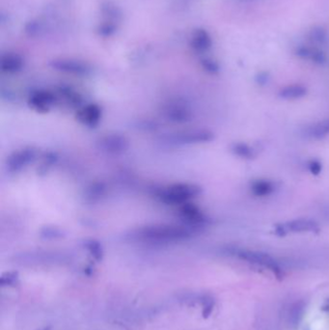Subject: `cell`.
<instances>
[{
	"instance_id": "1",
	"label": "cell",
	"mask_w": 329,
	"mask_h": 330,
	"mask_svg": "<svg viewBox=\"0 0 329 330\" xmlns=\"http://www.w3.org/2000/svg\"><path fill=\"white\" fill-rule=\"evenodd\" d=\"M234 254L242 261L246 262L247 264H253L260 268L272 272L276 276L283 275V268L278 261L274 259L272 255L259 251V250H252V249H246L240 248L234 249Z\"/></svg>"
},
{
	"instance_id": "2",
	"label": "cell",
	"mask_w": 329,
	"mask_h": 330,
	"mask_svg": "<svg viewBox=\"0 0 329 330\" xmlns=\"http://www.w3.org/2000/svg\"><path fill=\"white\" fill-rule=\"evenodd\" d=\"M320 230V226L318 222L309 218L288 220L287 222L279 223L274 226L275 234L279 236H284L288 234L318 233Z\"/></svg>"
},
{
	"instance_id": "3",
	"label": "cell",
	"mask_w": 329,
	"mask_h": 330,
	"mask_svg": "<svg viewBox=\"0 0 329 330\" xmlns=\"http://www.w3.org/2000/svg\"><path fill=\"white\" fill-rule=\"evenodd\" d=\"M201 192L200 188L193 184H182L169 186L162 190L160 197L162 201L167 204L177 205V204H186L188 200L198 196Z\"/></svg>"
},
{
	"instance_id": "4",
	"label": "cell",
	"mask_w": 329,
	"mask_h": 330,
	"mask_svg": "<svg viewBox=\"0 0 329 330\" xmlns=\"http://www.w3.org/2000/svg\"><path fill=\"white\" fill-rule=\"evenodd\" d=\"M278 190L277 184L270 179H256L249 182L248 190L250 194L256 198H268L274 195Z\"/></svg>"
},
{
	"instance_id": "5",
	"label": "cell",
	"mask_w": 329,
	"mask_h": 330,
	"mask_svg": "<svg viewBox=\"0 0 329 330\" xmlns=\"http://www.w3.org/2000/svg\"><path fill=\"white\" fill-rule=\"evenodd\" d=\"M304 136L314 141H320L328 138L329 118L318 120L306 126L304 130Z\"/></svg>"
},
{
	"instance_id": "6",
	"label": "cell",
	"mask_w": 329,
	"mask_h": 330,
	"mask_svg": "<svg viewBox=\"0 0 329 330\" xmlns=\"http://www.w3.org/2000/svg\"><path fill=\"white\" fill-rule=\"evenodd\" d=\"M308 94V88L302 84H290L281 88L278 96L284 100H298L303 98Z\"/></svg>"
},
{
	"instance_id": "7",
	"label": "cell",
	"mask_w": 329,
	"mask_h": 330,
	"mask_svg": "<svg viewBox=\"0 0 329 330\" xmlns=\"http://www.w3.org/2000/svg\"><path fill=\"white\" fill-rule=\"evenodd\" d=\"M230 151L234 156L244 160H252L258 156L257 149L246 142H234L231 145Z\"/></svg>"
},
{
	"instance_id": "8",
	"label": "cell",
	"mask_w": 329,
	"mask_h": 330,
	"mask_svg": "<svg viewBox=\"0 0 329 330\" xmlns=\"http://www.w3.org/2000/svg\"><path fill=\"white\" fill-rule=\"evenodd\" d=\"M102 117V111L96 104H89L80 111L78 118L83 124L95 126Z\"/></svg>"
},
{
	"instance_id": "9",
	"label": "cell",
	"mask_w": 329,
	"mask_h": 330,
	"mask_svg": "<svg viewBox=\"0 0 329 330\" xmlns=\"http://www.w3.org/2000/svg\"><path fill=\"white\" fill-rule=\"evenodd\" d=\"M31 104L38 110H48L54 102V98L46 93H38L30 100Z\"/></svg>"
},
{
	"instance_id": "10",
	"label": "cell",
	"mask_w": 329,
	"mask_h": 330,
	"mask_svg": "<svg viewBox=\"0 0 329 330\" xmlns=\"http://www.w3.org/2000/svg\"><path fill=\"white\" fill-rule=\"evenodd\" d=\"M310 40L316 44H326L328 41V34L322 26H316L310 31Z\"/></svg>"
},
{
	"instance_id": "11",
	"label": "cell",
	"mask_w": 329,
	"mask_h": 330,
	"mask_svg": "<svg viewBox=\"0 0 329 330\" xmlns=\"http://www.w3.org/2000/svg\"><path fill=\"white\" fill-rule=\"evenodd\" d=\"M212 44V42L210 39V36L206 34L205 31H199L198 35L196 37L195 46L200 50H206Z\"/></svg>"
},
{
	"instance_id": "12",
	"label": "cell",
	"mask_w": 329,
	"mask_h": 330,
	"mask_svg": "<svg viewBox=\"0 0 329 330\" xmlns=\"http://www.w3.org/2000/svg\"><path fill=\"white\" fill-rule=\"evenodd\" d=\"M303 310H304V306L302 305V303H296L290 307L288 318L292 324H296L300 320L302 314H303Z\"/></svg>"
},
{
	"instance_id": "13",
	"label": "cell",
	"mask_w": 329,
	"mask_h": 330,
	"mask_svg": "<svg viewBox=\"0 0 329 330\" xmlns=\"http://www.w3.org/2000/svg\"><path fill=\"white\" fill-rule=\"evenodd\" d=\"M307 169H308L309 173L312 174L313 176H318L322 172L324 165L320 160H318L316 158H312L307 162Z\"/></svg>"
},
{
	"instance_id": "14",
	"label": "cell",
	"mask_w": 329,
	"mask_h": 330,
	"mask_svg": "<svg viewBox=\"0 0 329 330\" xmlns=\"http://www.w3.org/2000/svg\"><path fill=\"white\" fill-rule=\"evenodd\" d=\"M204 66L206 67V69L208 70V72H212V74L218 72V70H220V68H218V65L216 62L212 61V60H206L205 63H204Z\"/></svg>"
},
{
	"instance_id": "15",
	"label": "cell",
	"mask_w": 329,
	"mask_h": 330,
	"mask_svg": "<svg viewBox=\"0 0 329 330\" xmlns=\"http://www.w3.org/2000/svg\"><path fill=\"white\" fill-rule=\"evenodd\" d=\"M268 74H264V72H262V74H260L259 76H258V82L260 83V84H264V83L268 82Z\"/></svg>"
}]
</instances>
